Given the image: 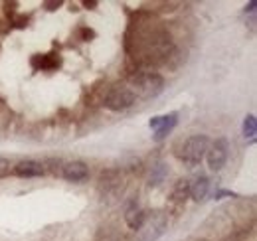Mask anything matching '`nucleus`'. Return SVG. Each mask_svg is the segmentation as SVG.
Masks as SVG:
<instances>
[{"mask_svg":"<svg viewBox=\"0 0 257 241\" xmlns=\"http://www.w3.org/2000/svg\"><path fill=\"white\" fill-rule=\"evenodd\" d=\"M123 182V174L115 168H109V170H103L101 176H99V184L105 192H111V190H117Z\"/></svg>","mask_w":257,"mask_h":241,"instance_id":"1a4fd4ad","label":"nucleus"},{"mask_svg":"<svg viewBox=\"0 0 257 241\" xmlns=\"http://www.w3.org/2000/svg\"><path fill=\"white\" fill-rule=\"evenodd\" d=\"M178 123V115L170 113V115H162V117H153L151 119V129L155 131V141H162Z\"/></svg>","mask_w":257,"mask_h":241,"instance_id":"423d86ee","label":"nucleus"},{"mask_svg":"<svg viewBox=\"0 0 257 241\" xmlns=\"http://www.w3.org/2000/svg\"><path fill=\"white\" fill-rule=\"evenodd\" d=\"M32 67L34 69H44V71H48V69H56L58 65H60V56H56V54H38V56H34L32 58Z\"/></svg>","mask_w":257,"mask_h":241,"instance_id":"9b49d317","label":"nucleus"},{"mask_svg":"<svg viewBox=\"0 0 257 241\" xmlns=\"http://www.w3.org/2000/svg\"><path fill=\"white\" fill-rule=\"evenodd\" d=\"M208 190H210V180L206 176H198L190 184V196H192L196 202H202L208 196Z\"/></svg>","mask_w":257,"mask_h":241,"instance_id":"f8f14e48","label":"nucleus"},{"mask_svg":"<svg viewBox=\"0 0 257 241\" xmlns=\"http://www.w3.org/2000/svg\"><path fill=\"white\" fill-rule=\"evenodd\" d=\"M145 217H147V211L141 210L135 202H133V204L127 208V211H125V221H127L128 227H131V229H135V231H139V229H141V225L145 223Z\"/></svg>","mask_w":257,"mask_h":241,"instance_id":"9d476101","label":"nucleus"},{"mask_svg":"<svg viewBox=\"0 0 257 241\" xmlns=\"http://www.w3.org/2000/svg\"><path fill=\"white\" fill-rule=\"evenodd\" d=\"M255 133H257L255 115H247L245 120H243V135H245V139H255Z\"/></svg>","mask_w":257,"mask_h":241,"instance_id":"2eb2a0df","label":"nucleus"},{"mask_svg":"<svg viewBox=\"0 0 257 241\" xmlns=\"http://www.w3.org/2000/svg\"><path fill=\"white\" fill-rule=\"evenodd\" d=\"M64 2L62 0H54V2H44V8L46 10H50V12H54V10H58L60 6H62Z\"/></svg>","mask_w":257,"mask_h":241,"instance_id":"aec40b11","label":"nucleus"},{"mask_svg":"<svg viewBox=\"0 0 257 241\" xmlns=\"http://www.w3.org/2000/svg\"><path fill=\"white\" fill-rule=\"evenodd\" d=\"M16 6H18L16 2H6V4H4V8H6L4 12H6V16H8V18L12 16V20H14V14H16Z\"/></svg>","mask_w":257,"mask_h":241,"instance_id":"a211bd4d","label":"nucleus"},{"mask_svg":"<svg viewBox=\"0 0 257 241\" xmlns=\"http://www.w3.org/2000/svg\"><path fill=\"white\" fill-rule=\"evenodd\" d=\"M208 147H210V141L204 135H194L190 139H186V143L182 147V152H180L182 162L188 164V166L200 164L204 160L206 152H208Z\"/></svg>","mask_w":257,"mask_h":241,"instance_id":"f03ea898","label":"nucleus"},{"mask_svg":"<svg viewBox=\"0 0 257 241\" xmlns=\"http://www.w3.org/2000/svg\"><path fill=\"white\" fill-rule=\"evenodd\" d=\"M14 174L20 178H38L46 174V164L36 162V160H22L14 166Z\"/></svg>","mask_w":257,"mask_h":241,"instance_id":"0eeeda50","label":"nucleus"},{"mask_svg":"<svg viewBox=\"0 0 257 241\" xmlns=\"http://www.w3.org/2000/svg\"><path fill=\"white\" fill-rule=\"evenodd\" d=\"M190 194V182L188 180H178L174 190H172V202H184Z\"/></svg>","mask_w":257,"mask_h":241,"instance_id":"4468645a","label":"nucleus"},{"mask_svg":"<svg viewBox=\"0 0 257 241\" xmlns=\"http://www.w3.org/2000/svg\"><path fill=\"white\" fill-rule=\"evenodd\" d=\"M166 215L162 211H157L153 215L145 217V223L141 225V229L137 231V239L139 241H157L162 233L166 231Z\"/></svg>","mask_w":257,"mask_h":241,"instance_id":"20e7f679","label":"nucleus"},{"mask_svg":"<svg viewBox=\"0 0 257 241\" xmlns=\"http://www.w3.org/2000/svg\"><path fill=\"white\" fill-rule=\"evenodd\" d=\"M253 10H255V2L251 0V2H249V4L245 6V12H253Z\"/></svg>","mask_w":257,"mask_h":241,"instance_id":"4be33fe9","label":"nucleus"},{"mask_svg":"<svg viewBox=\"0 0 257 241\" xmlns=\"http://www.w3.org/2000/svg\"><path fill=\"white\" fill-rule=\"evenodd\" d=\"M62 176L69 182H81L89 176V168H87L85 162H81V160H73V162L64 164Z\"/></svg>","mask_w":257,"mask_h":241,"instance_id":"6e6552de","label":"nucleus"},{"mask_svg":"<svg viewBox=\"0 0 257 241\" xmlns=\"http://www.w3.org/2000/svg\"><path fill=\"white\" fill-rule=\"evenodd\" d=\"M135 95L133 91L128 89L127 85H113L105 91V97H103V105L111 111H123L128 109L133 103H135Z\"/></svg>","mask_w":257,"mask_h":241,"instance_id":"7ed1b4c3","label":"nucleus"},{"mask_svg":"<svg viewBox=\"0 0 257 241\" xmlns=\"http://www.w3.org/2000/svg\"><path fill=\"white\" fill-rule=\"evenodd\" d=\"M8 174H10V162L0 156V178H4V176H8Z\"/></svg>","mask_w":257,"mask_h":241,"instance_id":"f3484780","label":"nucleus"},{"mask_svg":"<svg viewBox=\"0 0 257 241\" xmlns=\"http://www.w3.org/2000/svg\"><path fill=\"white\" fill-rule=\"evenodd\" d=\"M12 24H14V28H26V24H28V16H16V18L12 20Z\"/></svg>","mask_w":257,"mask_h":241,"instance_id":"6ab92c4d","label":"nucleus"},{"mask_svg":"<svg viewBox=\"0 0 257 241\" xmlns=\"http://www.w3.org/2000/svg\"><path fill=\"white\" fill-rule=\"evenodd\" d=\"M206 160H208L210 170H214V172L224 168L225 162H227V143H225V139H218L208 147Z\"/></svg>","mask_w":257,"mask_h":241,"instance_id":"39448f33","label":"nucleus"},{"mask_svg":"<svg viewBox=\"0 0 257 241\" xmlns=\"http://www.w3.org/2000/svg\"><path fill=\"white\" fill-rule=\"evenodd\" d=\"M127 87L133 91L135 97L153 99V97L162 93L164 79H162V75L153 73V71H135L133 75H128Z\"/></svg>","mask_w":257,"mask_h":241,"instance_id":"f257e3e1","label":"nucleus"},{"mask_svg":"<svg viewBox=\"0 0 257 241\" xmlns=\"http://www.w3.org/2000/svg\"><path fill=\"white\" fill-rule=\"evenodd\" d=\"M224 196H231V198H233L235 194H231V192H227V190H222V192L216 194V200H220V198H224Z\"/></svg>","mask_w":257,"mask_h":241,"instance_id":"412c9836","label":"nucleus"},{"mask_svg":"<svg viewBox=\"0 0 257 241\" xmlns=\"http://www.w3.org/2000/svg\"><path fill=\"white\" fill-rule=\"evenodd\" d=\"M83 6H85V8H95V6H97V2H95V0H91V2L87 0V2H83Z\"/></svg>","mask_w":257,"mask_h":241,"instance_id":"5701e85b","label":"nucleus"},{"mask_svg":"<svg viewBox=\"0 0 257 241\" xmlns=\"http://www.w3.org/2000/svg\"><path fill=\"white\" fill-rule=\"evenodd\" d=\"M79 38H81L83 42H89V40L95 38V32L91 30V28H87V26H81V28H79Z\"/></svg>","mask_w":257,"mask_h":241,"instance_id":"dca6fc26","label":"nucleus"},{"mask_svg":"<svg viewBox=\"0 0 257 241\" xmlns=\"http://www.w3.org/2000/svg\"><path fill=\"white\" fill-rule=\"evenodd\" d=\"M168 174V166L164 162H157L151 166V172H149V186H161L164 178Z\"/></svg>","mask_w":257,"mask_h":241,"instance_id":"ddd939ff","label":"nucleus"}]
</instances>
